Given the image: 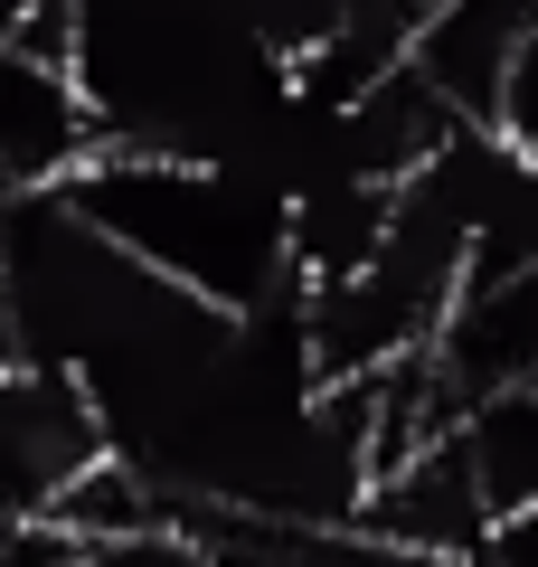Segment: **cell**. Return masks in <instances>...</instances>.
Listing matches in <instances>:
<instances>
[{
	"label": "cell",
	"instance_id": "obj_3",
	"mask_svg": "<svg viewBox=\"0 0 538 567\" xmlns=\"http://www.w3.org/2000/svg\"><path fill=\"white\" fill-rule=\"evenodd\" d=\"M538 39V0H425L406 58L454 95V114L500 123V95H510V66L529 58Z\"/></svg>",
	"mask_w": 538,
	"mask_h": 567
},
{
	"label": "cell",
	"instance_id": "obj_2",
	"mask_svg": "<svg viewBox=\"0 0 538 567\" xmlns=\"http://www.w3.org/2000/svg\"><path fill=\"white\" fill-rule=\"evenodd\" d=\"M95 142H104V123L85 104L76 58L0 39V199L10 189H58Z\"/></svg>",
	"mask_w": 538,
	"mask_h": 567
},
{
	"label": "cell",
	"instance_id": "obj_1",
	"mask_svg": "<svg viewBox=\"0 0 538 567\" xmlns=\"http://www.w3.org/2000/svg\"><path fill=\"white\" fill-rule=\"evenodd\" d=\"M66 199L123 237L142 265H161L170 284L208 293L227 312H256L275 293H293V189L265 162L237 152H133V142H95L66 171Z\"/></svg>",
	"mask_w": 538,
	"mask_h": 567
}]
</instances>
